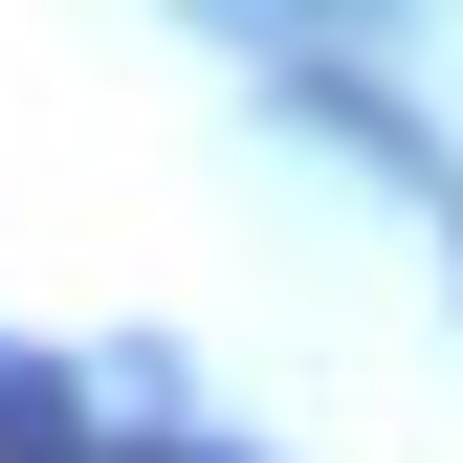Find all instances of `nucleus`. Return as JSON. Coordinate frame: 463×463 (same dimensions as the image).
I'll return each instance as SVG.
<instances>
[{"instance_id": "1", "label": "nucleus", "mask_w": 463, "mask_h": 463, "mask_svg": "<svg viewBox=\"0 0 463 463\" xmlns=\"http://www.w3.org/2000/svg\"><path fill=\"white\" fill-rule=\"evenodd\" d=\"M0 463H110V441L67 420V375H44V354H0Z\"/></svg>"}]
</instances>
